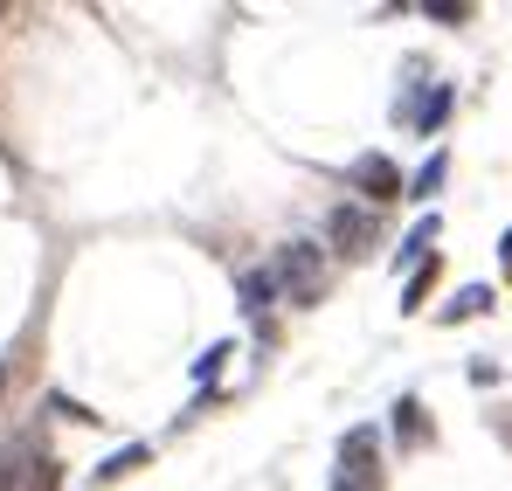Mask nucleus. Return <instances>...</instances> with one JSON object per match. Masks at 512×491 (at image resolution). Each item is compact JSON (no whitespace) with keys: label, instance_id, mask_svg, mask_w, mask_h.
Wrapping results in <instances>:
<instances>
[{"label":"nucleus","instance_id":"7ed1b4c3","mask_svg":"<svg viewBox=\"0 0 512 491\" xmlns=\"http://www.w3.org/2000/svg\"><path fill=\"white\" fill-rule=\"evenodd\" d=\"M346 187H360L374 208L381 201H395V194H409V180H402V166L388 160V153H360V160L346 166Z\"/></svg>","mask_w":512,"mask_h":491},{"label":"nucleus","instance_id":"9d476101","mask_svg":"<svg viewBox=\"0 0 512 491\" xmlns=\"http://www.w3.org/2000/svg\"><path fill=\"white\" fill-rule=\"evenodd\" d=\"M139 464H146V443H125L118 457H104V464L90 471V485H111V478H125V471H139Z\"/></svg>","mask_w":512,"mask_h":491},{"label":"nucleus","instance_id":"20e7f679","mask_svg":"<svg viewBox=\"0 0 512 491\" xmlns=\"http://www.w3.org/2000/svg\"><path fill=\"white\" fill-rule=\"evenodd\" d=\"M326 236H333V243H340L346 256H367V249L381 243V229H374V215H367V208H333Z\"/></svg>","mask_w":512,"mask_h":491},{"label":"nucleus","instance_id":"4468645a","mask_svg":"<svg viewBox=\"0 0 512 491\" xmlns=\"http://www.w3.org/2000/svg\"><path fill=\"white\" fill-rule=\"evenodd\" d=\"M423 14H429V21H443V28H457V21H464V14H471V7H443V0H429Z\"/></svg>","mask_w":512,"mask_h":491},{"label":"nucleus","instance_id":"f257e3e1","mask_svg":"<svg viewBox=\"0 0 512 491\" xmlns=\"http://www.w3.org/2000/svg\"><path fill=\"white\" fill-rule=\"evenodd\" d=\"M333 491H388V464H381V429L374 422H353L340 443V464H333Z\"/></svg>","mask_w":512,"mask_h":491},{"label":"nucleus","instance_id":"f8f14e48","mask_svg":"<svg viewBox=\"0 0 512 491\" xmlns=\"http://www.w3.org/2000/svg\"><path fill=\"white\" fill-rule=\"evenodd\" d=\"M429 284H436V256H423V263H416V277H409V284H402V312H423Z\"/></svg>","mask_w":512,"mask_h":491},{"label":"nucleus","instance_id":"9b49d317","mask_svg":"<svg viewBox=\"0 0 512 491\" xmlns=\"http://www.w3.org/2000/svg\"><path fill=\"white\" fill-rule=\"evenodd\" d=\"M429 243H436V215H423L409 236H402V249H395V263H423L429 256Z\"/></svg>","mask_w":512,"mask_h":491},{"label":"nucleus","instance_id":"1a4fd4ad","mask_svg":"<svg viewBox=\"0 0 512 491\" xmlns=\"http://www.w3.org/2000/svg\"><path fill=\"white\" fill-rule=\"evenodd\" d=\"M236 291H243V312H250V319H263V312H270V298H277L270 270H243V284H236Z\"/></svg>","mask_w":512,"mask_h":491},{"label":"nucleus","instance_id":"0eeeda50","mask_svg":"<svg viewBox=\"0 0 512 491\" xmlns=\"http://www.w3.org/2000/svg\"><path fill=\"white\" fill-rule=\"evenodd\" d=\"M478 312H492V291H485V284H464L436 319H443V326H457V319H478Z\"/></svg>","mask_w":512,"mask_h":491},{"label":"nucleus","instance_id":"6e6552de","mask_svg":"<svg viewBox=\"0 0 512 491\" xmlns=\"http://www.w3.org/2000/svg\"><path fill=\"white\" fill-rule=\"evenodd\" d=\"M443 180H450V160H443V153H429V160L409 173V194H416V201H436V194H443Z\"/></svg>","mask_w":512,"mask_h":491},{"label":"nucleus","instance_id":"423d86ee","mask_svg":"<svg viewBox=\"0 0 512 491\" xmlns=\"http://www.w3.org/2000/svg\"><path fill=\"white\" fill-rule=\"evenodd\" d=\"M429 436H436V429H429L423 402L402 395V402H395V443H402V457H409V450H429Z\"/></svg>","mask_w":512,"mask_h":491},{"label":"nucleus","instance_id":"ddd939ff","mask_svg":"<svg viewBox=\"0 0 512 491\" xmlns=\"http://www.w3.org/2000/svg\"><path fill=\"white\" fill-rule=\"evenodd\" d=\"M229 353H236V346H208V353H201V360H194V381H215V374H222V360H229Z\"/></svg>","mask_w":512,"mask_h":491},{"label":"nucleus","instance_id":"f03ea898","mask_svg":"<svg viewBox=\"0 0 512 491\" xmlns=\"http://www.w3.org/2000/svg\"><path fill=\"white\" fill-rule=\"evenodd\" d=\"M270 284H277V298H291V305H319V298H326V249L319 243H284L277 263H270Z\"/></svg>","mask_w":512,"mask_h":491},{"label":"nucleus","instance_id":"39448f33","mask_svg":"<svg viewBox=\"0 0 512 491\" xmlns=\"http://www.w3.org/2000/svg\"><path fill=\"white\" fill-rule=\"evenodd\" d=\"M450 104H457V83H429V97H416V111H409V125L423 132V139H436L443 132V118H450Z\"/></svg>","mask_w":512,"mask_h":491},{"label":"nucleus","instance_id":"2eb2a0df","mask_svg":"<svg viewBox=\"0 0 512 491\" xmlns=\"http://www.w3.org/2000/svg\"><path fill=\"white\" fill-rule=\"evenodd\" d=\"M499 270H506V277H512V229H506V236H499Z\"/></svg>","mask_w":512,"mask_h":491}]
</instances>
